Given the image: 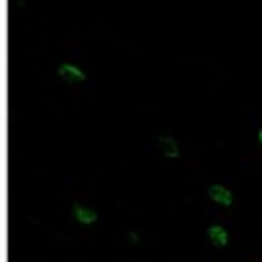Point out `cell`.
Instances as JSON below:
<instances>
[{
    "mask_svg": "<svg viewBox=\"0 0 262 262\" xmlns=\"http://www.w3.org/2000/svg\"><path fill=\"white\" fill-rule=\"evenodd\" d=\"M208 198L213 203H218V206H231L234 203V193L221 183H213V185H208Z\"/></svg>",
    "mask_w": 262,
    "mask_h": 262,
    "instance_id": "cell-1",
    "label": "cell"
},
{
    "mask_svg": "<svg viewBox=\"0 0 262 262\" xmlns=\"http://www.w3.org/2000/svg\"><path fill=\"white\" fill-rule=\"evenodd\" d=\"M208 239H211V244L218 247V249H224L229 244V231L224 226H218V224H211L208 226Z\"/></svg>",
    "mask_w": 262,
    "mask_h": 262,
    "instance_id": "cell-2",
    "label": "cell"
},
{
    "mask_svg": "<svg viewBox=\"0 0 262 262\" xmlns=\"http://www.w3.org/2000/svg\"><path fill=\"white\" fill-rule=\"evenodd\" d=\"M75 216H77V221H80V224H85V226H93V224L98 221V213H95L93 208L82 206V203H77V206H75Z\"/></svg>",
    "mask_w": 262,
    "mask_h": 262,
    "instance_id": "cell-3",
    "label": "cell"
},
{
    "mask_svg": "<svg viewBox=\"0 0 262 262\" xmlns=\"http://www.w3.org/2000/svg\"><path fill=\"white\" fill-rule=\"evenodd\" d=\"M157 144H160V152H162L165 157H170V160H175V157L180 155V147H178V142H175L172 137H160Z\"/></svg>",
    "mask_w": 262,
    "mask_h": 262,
    "instance_id": "cell-4",
    "label": "cell"
},
{
    "mask_svg": "<svg viewBox=\"0 0 262 262\" xmlns=\"http://www.w3.org/2000/svg\"><path fill=\"white\" fill-rule=\"evenodd\" d=\"M59 75L72 80V82H82L85 80V72L80 67H75V64H59Z\"/></svg>",
    "mask_w": 262,
    "mask_h": 262,
    "instance_id": "cell-5",
    "label": "cell"
},
{
    "mask_svg": "<svg viewBox=\"0 0 262 262\" xmlns=\"http://www.w3.org/2000/svg\"><path fill=\"white\" fill-rule=\"evenodd\" d=\"M257 142L262 144V128H257Z\"/></svg>",
    "mask_w": 262,
    "mask_h": 262,
    "instance_id": "cell-6",
    "label": "cell"
}]
</instances>
